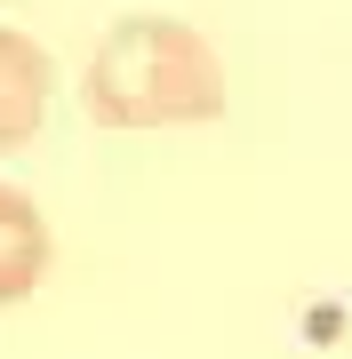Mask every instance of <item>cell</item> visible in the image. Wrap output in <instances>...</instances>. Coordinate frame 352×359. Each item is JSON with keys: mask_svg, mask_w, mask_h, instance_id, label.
<instances>
[{"mask_svg": "<svg viewBox=\"0 0 352 359\" xmlns=\"http://www.w3.org/2000/svg\"><path fill=\"white\" fill-rule=\"evenodd\" d=\"M224 112L216 48L176 16H120L89 65V120L96 128H176Z\"/></svg>", "mask_w": 352, "mask_h": 359, "instance_id": "1", "label": "cell"}, {"mask_svg": "<svg viewBox=\"0 0 352 359\" xmlns=\"http://www.w3.org/2000/svg\"><path fill=\"white\" fill-rule=\"evenodd\" d=\"M48 88H56L48 56H40L25 32L0 25V152H16V144L40 136V120H48Z\"/></svg>", "mask_w": 352, "mask_h": 359, "instance_id": "2", "label": "cell"}, {"mask_svg": "<svg viewBox=\"0 0 352 359\" xmlns=\"http://www.w3.org/2000/svg\"><path fill=\"white\" fill-rule=\"evenodd\" d=\"M40 271H48V224L16 184H0V304H25Z\"/></svg>", "mask_w": 352, "mask_h": 359, "instance_id": "3", "label": "cell"}]
</instances>
